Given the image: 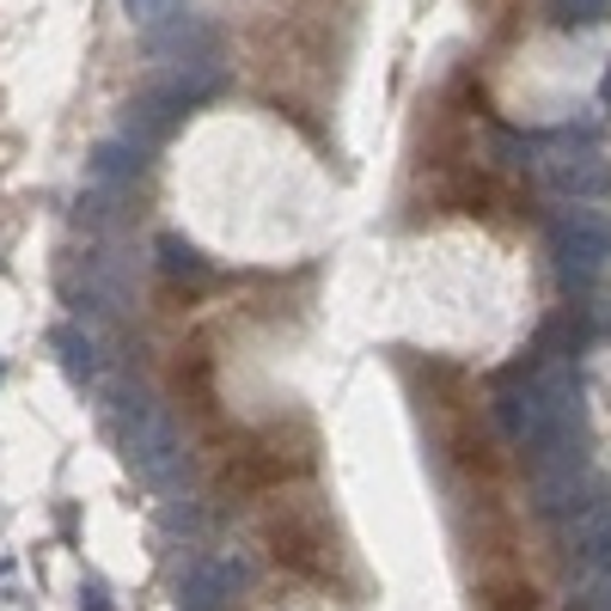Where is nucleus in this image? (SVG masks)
Segmentation results:
<instances>
[{
    "instance_id": "obj_1",
    "label": "nucleus",
    "mask_w": 611,
    "mask_h": 611,
    "mask_svg": "<svg viewBox=\"0 0 611 611\" xmlns=\"http://www.w3.org/2000/svg\"><path fill=\"white\" fill-rule=\"evenodd\" d=\"M110 422H117L122 459L135 465V478H147L153 490H172L184 478V440H178L172 416L153 404L147 386H135V379L110 386Z\"/></svg>"
},
{
    "instance_id": "obj_2",
    "label": "nucleus",
    "mask_w": 611,
    "mask_h": 611,
    "mask_svg": "<svg viewBox=\"0 0 611 611\" xmlns=\"http://www.w3.org/2000/svg\"><path fill=\"white\" fill-rule=\"evenodd\" d=\"M264 538H269V550H276V562H288V569L319 575V581L336 575V532L312 502H281L276 514L264 519Z\"/></svg>"
},
{
    "instance_id": "obj_3",
    "label": "nucleus",
    "mask_w": 611,
    "mask_h": 611,
    "mask_svg": "<svg viewBox=\"0 0 611 611\" xmlns=\"http://www.w3.org/2000/svg\"><path fill=\"white\" fill-rule=\"evenodd\" d=\"M550 257H557L569 288H593L611 269V214L581 208V202H575L569 214H557V221H550Z\"/></svg>"
},
{
    "instance_id": "obj_4",
    "label": "nucleus",
    "mask_w": 611,
    "mask_h": 611,
    "mask_svg": "<svg viewBox=\"0 0 611 611\" xmlns=\"http://www.w3.org/2000/svg\"><path fill=\"white\" fill-rule=\"evenodd\" d=\"M306 465H312V440H306V435L281 440L276 428H269V435L245 440V447L233 452V465H226V483H239V490H276V483L300 478Z\"/></svg>"
},
{
    "instance_id": "obj_5",
    "label": "nucleus",
    "mask_w": 611,
    "mask_h": 611,
    "mask_svg": "<svg viewBox=\"0 0 611 611\" xmlns=\"http://www.w3.org/2000/svg\"><path fill=\"white\" fill-rule=\"evenodd\" d=\"M550 190L569 202H605L611 196V160H599V153H587V147H575V153H557V160L545 165Z\"/></svg>"
},
{
    "instance_id": "obj_6",
    "label": "nucleus",
    "mask_w": 611,
    "mask_h": 611,
    "mask_svg": "<svg viewBox=\"0 0 611 611\" xmlns=\"http://www.w3.org/2000/svg\"><path fill=\"white\" fill-rule=\"evenodd\" d=\"M93 190H105V196H122V190L141 178V147L135 141H98L93 147Z\"/></svg>"
},
{
    "instance_id": "obj_7",
    "label": "nucleus",
    "mask_w": 611,
    "mask_h": 611,
    "mask_svg": "<svg viewBox=\"0 0 611 611\" xmlns=\"http://www.w3.org/2000/svg\"><path fill=\"white\" fill-rule=\"evenodd\" d=\"M55 355H62V367H67V379H93L98 373V343L81 331V324H55Z\"/></svg>"
},
{
    "instance_id": "obj_8",
    "label": "nucleus",
    "mask_w": 611,
    "mask_h": 611,
    "mask_svg": "<svg viewBox=\"0 0 611 611\" xmlns=\"http://www.w3.org/2000/svg\"><path fill=\"white\" fill-rule=\"evenodd\" d=\"M160 269L172 281H208V264H202V251L190 239H178V233H165L160 239Z\"/></svg>"
},
{
    "instance_id": "obj_9",
    "label": "nucleus",
    "mask_w": 611,
    "mask_h": 611,
    "mask_svg": "<svg viewBox=\"0 0 611 611\" xmlns=\"http://www.w3.org/2000/svg\"><path fill=\"white\" fill-rule=\"evenodd\" d=\"M122 13H129V25H141V31H165L190 13V0H122Z\"/></svg>"
},
{
    "instance_id": "obj_10",
    "label": "nucleus",
    "mask_w": 611,
    "mask_h": 611,
    "mask_svg": "<svg viewBox=\"0 0 611 611\" xmlns=\"http://www.w3.org/2000/svg\"><path fill=\"white\" fill-rule=\"evenodd\" d=\"M557 25H593V19L611 13V0H550Z\"/></svg>"
},
{
    "instance_id": "obj_11",
    "label": "nucleus",
    "mask_w": 611,
    "mask_h": 611,
    "mask_svg": "<svg viewBox=\"0 0 611 611\" xmlns=\"http://www.w3.org/2000/svg\"><path fill=\"white\" fill-rule=\"evenodd\" d=\"M81 605H86V611H110V599H105V587H98V581H86V593H81Z\"/></svg>"
},
{
    "instance_id": "obj_12",
    "label": "nucleus",
    "mask_w": 611,
    "mask_h": 611,
    "mask_svg": "<svg viewBox=\"0 0 611 611\" xmlns=\"http://www.w3.org/2000/svg\"><path fill=\"white\" fill-rule=\"evenodd\" d=\"M599 105L611 110V67H605V86H599Z\"/></svg>"
},
{
    "instance_id": "obj_13",
    "label": "nucleus",
    "mask_w": 611,
    "mask_h": 611,
    "mask_svg": "<svg viewBox=\"0 0 611 611\" xmlns=\"http://www.w3.org/2000/svg\"><path fill=\"white\" fill-rule=\"evenodd\" d=\"M0 373H7V367H0Z\"/></svg>"
}]
</instances>
